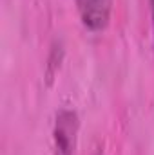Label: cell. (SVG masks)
<instances>
[{
    "mask_svg": "<svg viewBox=\"0 0 154 155\" xmlns=\"http://www.w3.org/2000/svg\"><path fill=\"white\" fill-rule=\"evenodd\" d=\"M78 134V116L71 108H62L56 114L53 130V155H75Z\"/></svg>",
    "mask_w": 154,
    "mask_h": 155,
    "instance_id": "1",
    "label": "cell"
},
{
    "mask_svg": "<svg viewBox=\"0 0 154 155\" xmlns=\"http://www.w3.org/2000/svg\"><path fill=\"white\" fill-rule=\"evenodd\" d=\"M76 9L83 27L91 33H100L109 25L113 0H76Z\"/></svg>",
    "mask_w": 154,
    "mask_h": 155,
    "instance_id": "2",
    "label": "cell"
},
{
    "mask_svg": "<svg viewBox=\"0 0 154 155\" xmlns=\"http://www.w3.org/2000/svg\"><path fill=\"white\" fill-rule=\"evenodd\" d=\"M151 13H152V40H154V0H151Z\"/></svg>",
    "mask_w": 154,
    "mask_h": 155,
    "instance_id": "3",
    "label": "cell"
}]
</instances>
